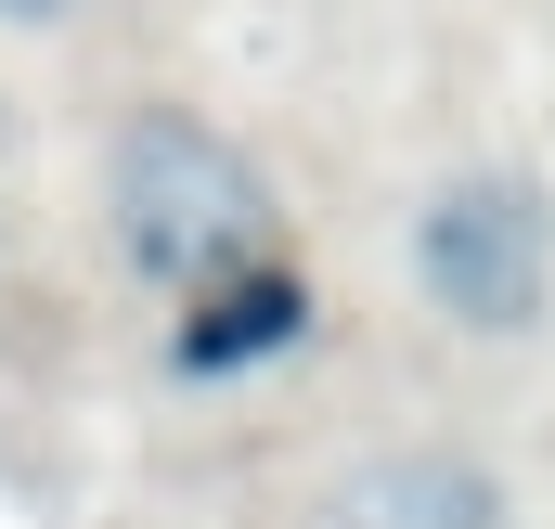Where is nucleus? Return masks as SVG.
Wrapping results in <instances>:
<instances>
[{
  "label": "nucleus",
  "mask_w": 555,
  "mask_h": 529,
  "mask_svg": "<svg viewBox=\"0 0 555 529\" xmlns=\"http://www.w3.org/2000/svg\"><path fill=\"white\" fill-rule=\"evenodd\" d=\"M414 284L465 336H530L555 310V194L530 168H452L414 207Z\"/></svg>",
  "instance_id": "2"
},
{
  "label": "nucleus",
  "mask_w": 555,
  "mask_h": 529,
  "mask_svg": "<svg viewBox=\"0 0 555 529\" xmlns=\"http://www.w3.org/2000/svg\"><path fill=\"white\" fill-rule=\"evenodd\" d=\"M104 233L155 297H207L233 271L284 259V207L272 181L207 130V117H130L104 155Z\"/></svg>",
  "instance_id": "1"
},
{
  "label": "nucleus",
  "mask_w": 555,
  "mask_h": 529,
  "mask_svg": "<svg viewBox=\"0 0 555 529\" xmlns=\"http://www.w3.org/2000/svg\"><path fill=\"white\" fill-rule=\"evenodd\" d=\"M0 142H13V104H0Z\"/></svg>",
  "instance_id": "6"
},
{
  "label": "nucleus",
  "mask_w": 555,
  "mask_h": 529,
  "mask_svg": "<svg viewBox=\"0 0 555 529\" xmlns=\"http://www.w3.org/2000/svg\"><path fill=\"white\" fill-rule=\"evenodd\" d=\"M323 529H504V478L478 452H375Z\"/></svg>",
  "instance_id": "3"
},
{
  "label": "nucleus",
  "mask_w": 555,
  "mask_h": 529,
  "mask_svg": "<svg viewBox=\"0 0 555 529\" xmlns=\"http://www.w3.org/2000/svg\"><path fill=\"white\" fill-rule=\"evenodd\" d=\"M78 0H0V26H65Z\"/></svg>",
  "instance_id": "5"
},
{
  "label": "nucleus",
  "mask_w": 555,
  "mask_h": 529,
  "mask_svg": "<svg viewBox=\"0 0 555 529\" xmlns=\"http://www.w3.org/2000/svg\"><path fill=\"white\" fill-rule=\"evenodd\" d=\"M284 336H310V297H297V259H259L207 297H181V375H246L272 362Z\"/></svg>",
  "instance_id": "4"
}]
</instances>
